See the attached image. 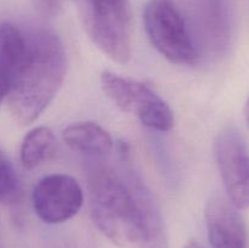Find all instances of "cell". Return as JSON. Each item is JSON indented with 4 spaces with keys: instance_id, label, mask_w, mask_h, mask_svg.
I'll return each mask as SVG.
<instances>
[{
    "instance_id": "cell-1",
    "label": "cell",
    "mask_w": 249,
    "mask_h": 248,
    "mask_svg": "<svg viewBox=\"0 0 249 248\" xmlns=\"http://www.w3.org/2000/svg\"><path fill=\"white\" fill-rule=\"evenodd\" d=\"M119 164L95 162L88 174L95 225L121 248H169L157 202L123 156Z\"/></svg>"
},
{
    "instance_id": "cell-2",
    "label": "cell",
    "mask_w": 249,
    "mask_h": 248,
    "mask_svg": "<svg viewBox=\"0 0 249 248\" xmlns=\"http://www.w3.org/2000/svg\"><path fill=\"white\" fill-rule=\"evenodd\" d=\"M28 35V55L12 78L7 95L12 117L22 125L33 123L50 105L67 71L66 51L57 34L39 28Z\"/></svg>"
},
{
    "instance_id": "cell-3",
    "label": "cell",
    "mask_w": 249,
    "mask_h": 248,
    "mask_svg": "<svg viewBox=\"0 0 249 248\" xmlns=\"http://www.w3.org/2000/svg\"><path fill=\"white\" fill-rule=\"evenodd\" d=\"M100 82L117 107L135 116L145 126L162 133L174 126V113L169 105L146 83L111 71L102 72Z\"/></svg>"
},
{
    "instance_id": "cell-4",
    "label": "cell",
    "mask_w": 249,
    "mask_h": 248,
    "mask_svg": "<svg viewBox=\"0 0 249 248\" xmlns=\"http://www.w3.org/2000/svg\"><path fill=\"white\" fill-rule=\"evenodd\" d=\"M143 24L153 48L168 61L189 65L198 58V51L174 0H150L143 10Z\"/></svg>"
},
{
    "instance_id": "cell-5",
    "label": "cell",
    "mask_w": 249,
    "mask_h": 248,
    "mask_svg": "<svg viewBox=\"0 0 249 248\" xmlns=\"http://www.w3.org/2000/svg\"><path fill=\"white\" fill-rule=\"evenodd\" d=\"M214 152L228 199L240 211L249 208V151L242 136L226 129L219 134Z\"/></svg>"
},
{
    "instance_id": "cell-6",
    "label": "cell",
    "mask_w": 249,
    "mask_h": 248,
    "mask_svg": "<svg viewBox=\"0 0 249 248\" xmlns=\"http://www.w3.org/2000/svg\"><path fill=\"white\" fill-rule=\"evenodd\" d=\"M36 215L46 224H61L77 215L84 202L79 182L67 174L41 177L32 194Z\"/></svg>"
},
{
    "instance_id": "cell-7",
    "label": "cell",
    "mask_w": 249,
    "mask_h": 248,
    "mask_svg": "<svg viewBox=\"0 0 249 248\" xmlns=\"http://www.w3.org/2000/svg\"><path fill=\"white\" fill-rule=\"evenodd\" d=\"M206 225L212 248H247L245 220L228 198L216 196L208 202Z\"/></svg>"
},
{
    "instance_id": "cell-8",
    "label": "cell",
    "mask_w": 249,
    "mask_h": 248,
    "mask_svg": "<svg viewBox=\"0 0 249 248\" xmlns=\"http://www.w3.org/2000/svg\"><path fill=\"white\" fill-rule=\"evenodd\" d=\"M62 140L75 152L95 158L109 155L114 145L108 131L94 122L71 124L62 131Z\"/></svg>"
},
{
    "instance_id": "cell-9",
    "label": "cell",
    "mask_w": 249,
    "mask_h": 248,
    "mask_svg": "<svg viewBox=\"0 0 249 248\" xmlns=\"http://www.w3.org/2000/svg\"><path fill=\"white\" fill-rule=\"evenodd\" d=\"M29 35L12 23L0 24V71L12 80L28 55Z\"/></svg>"
},
{
    "instance_id": "cell-10",
    "label": "cell",
    "mask_w": 249,
    "mask_h": 248,
    "mask_svg": "<svg viewBox=\"0 0 249 248\" xmlns=\"http://www.w3.org/2000/svg\"><path fill=\"white\" fill-rule=\"evenodd\" d=\"M56 138L48 126H36L24 136L19 151L21 163L27 169H33L53 155Z\"/></svg>"
},
{
    "instance_id": "cell-11",
    "label": "cell",
    "mask_w": 249,
    "mask_h": 248,
    "mask_svg": "<svg viewBox=\"0 0 249 248\" xmlns=\"http://www.w3.org/2000/svg\"><path fill=\"white\" fill-rule=\"evenodd\" d=\"M80 9L106 18H133L129 0H82Z\"/></svg>"
},
{
    "instance_id": "cell-12",
    "label": "cell",
    "mask_w": 249,
    "mask_h": 248,
    "mask_svg": "<svg viewBox=\"0 0 249 248\" xmlns=\"http://www.w3.org/2000/svg\"><path fill=\"white\" fill-rule=\"evenodd\" d=\"M19 195V181L11 160L0 147V202H14Z\"/></svg>"
},
{
    "instance_id": "cell-13",
    "label": "cell",
    "mask_w": 249,
    "mask_h": 248,
    "mask_svg": "<svg viewBox=\"0 0 249 248\" xmlns=\"http://www.w3.org/2000/svg\"><path fill=\"white\" fill-rule=\"evenodd\" d=\"M36 6L45 12H56L60 6V0H34Z\"/></svg>"
},
{
    "instance_id": "cell-14",
    "label": "cell",
    "mask_w": 249,
    "mask_h": 248,
    "mask_svg": "<svg viewBox=\"0 0 249 248\" xmlns=\"http://www.w3.org/2000/svg\"><path fill=\"white\" fill-rule=\"evenodd\" d=\"M10 87H11V82H10L9 77L0 71V102L7 97L10 91Z\"/></svg>"
},
{
    "instance_id": "cell-15",
    "label": "cell",
    "mask_w": 249,
    "mask_h": 248,
    "mask_svg": "<svg viewBox=\"0 0 249 248\" xmlns=\"http://www.w3.org/2000/svg\"><path fill=\"white\" fill-rule=\"evenodd\" d=\"M245 119H246V123H247V125L249 128V96H248L247 102H246V106H245Z\"/></svg>"
},
{
    "instance_id": "cell-16",
    "label": "cell",
    "mask_w": 249,
    "mask_h": 248,
    "mask_svg": "<svg viewBox=\"0 0 249 248\" xmlns=\"http://www.w3.org/2000/svg\"><path fill=\"white\" fill-rule=\"evenodd\" d=\"M184 248H202V247H201V245L197 242V241H190V242L187 243Z\"/></svg>"
}]
</instances>
